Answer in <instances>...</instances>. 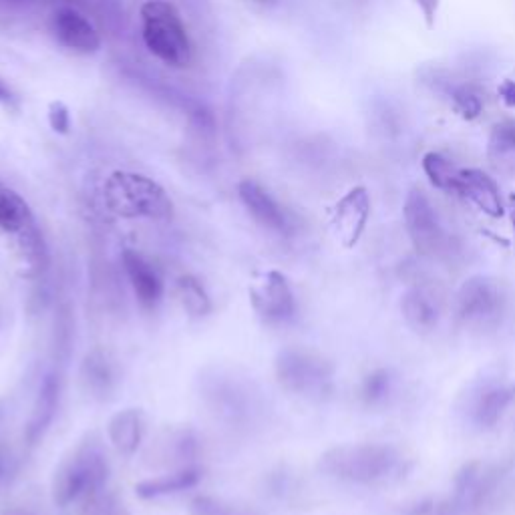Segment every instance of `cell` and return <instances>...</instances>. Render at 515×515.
<instances>
[{"instance_id": "cell-19", "label": "cell", "mask_w": 515, "mask_h": 515, "mask_svg": "<svg viewBox=\"0 0 515 515\" xmlns=\"http://www.w3.org/2000/svg\"><path fill=\"white\" fill-rule=\"evenodd\" d=\"M153 459H161L165 465L190 467L198 457V439L192 431H167L151 447Z\"/></svg>"}, {"instance_id": "cell-28", "label": "cell", "mask_w": 515, "mask_h": 515, "mask_svg": "<svg viewBox=\"0 0 515 515\" xmlns=\"http://www.w3.org/2000/svg\"><path fill=\"white\" fill-rule=\"evenodd\" d=\"M178 298L184 310L192 316H206L212 310L210 296L196 276L186 274L178 280Z\"/></svg>"}, {"instance_id": "cell-18", "label": "cell", "mask_w": 515, "mask_h": 515, "mask_svg": "<svg viewBox=\"0 0 515 515\" xmlns=\"http://www.w3.org/2000/svg\"><path fill=\"white\" fill-rule=\"evenodd\" d=\"M79 379L87 395L107 399L117 385V365L107 351L93 349L81 363Z\"/></svg>"}, {"instance_id": "cell-24", "label": "cell", "mask_w": 515, "mask_h": 515, "mask_svg": "<svg viewBox=\"0 0 515 515\" xmlns=\"http://www.w3.org/2000/svg\"><path fill=\"white\" fill-rule=\"evenodd\" d=\"M513 399L511 387H491L485 389L473 407V419L479 427H493L503 417L505 409Z\"/></svg>"}, {"instance_id": "cell-13", "label": "cell", "mask_w": 515, "mask_h": 515, "mask_svg": "<svg viewBox=\"0 0 515 515\" xmlns=\"http://www.w3.org/2000/svg\"><path fill=\"white\" fill-rule=\"evenodd\" d=\"M252 304L260 316L272 322L288 320L296 310L290 284L280 272H268L262 282L252 288Z\"/></svg>"}, {"instance_id": "cell-33", "label": "cell", "mask_w": 515, "mask_h": 515, "mask_svg": "<svg viewBox=\"0 0 515 515\" xmlns=\"http://www.w3.org/2000/svg\"><path fill=\"white\" fill-rule=\"evenodd\" d=\"M415 7L421 11L423 21L429 29L435 27L437 15H439V7H441V0H413Z\"/></svg>"}, {"instance_id": "cell-4", "label": "cell", "mask_w": 515, "mask_h": 515, "mask_svg": "<svg viewBox=\"0 0 515 515\" xmlns=\"http://www.w3.org/2000/svg\"><path fill=\"white\" fill-rule=\"evenodd\" d=\"M143 43L161 63L184 69L192 63V43L178 9L167 0H147L141 7Z\"/></svg>"}, {"instance_id": "cell-7", "label": "cell", "mask_w": 515, "mask_h": 515, "mask_svg": "<svg viewBox=\"0 0 515 515\" xmlns=\"http://www.w3.org/2000/svg\"><path fill=\"white\" fill-rule=\"evenodd\" d=\"M276 379L294 395L322 397L328 393L334 377V367L320 353L308 349H284L276 357Z\"/></svg>"}, {"instance_id": "cell-5", "label": "cell", "mask_w": 515, "mask_h": 515, "mask_svg": "<svg viewBox=\"0 0 515 515\" xmlns=\"http://www.w3.org/2000/svg\"><path fill=\"white\" fill-rule=\"evenodd\" d=\"M103 196L109 210L123 218L167 220L174 214V204L165 190L151 178L131 171L111 174L105 182Z\"/></svg>"}, {"instance_id": "cell-39", "label": "cell", "mask_w": 515, "mask_h": 515, "mask_svg": "<svg viewBox=\"0 0 515 515\" xmlns=\"http://www.w3.org/2000/svg\"><path fill=\"white\" fill-rule=\"evenodd\" d=\"M5 415H7V401L0 399V423H3Z\"/></svg>"}, {"instance_id": "cell-26", "label": "cell", "mask_w": 515, "mask_h": 515, "mask_svg": "<svg viewBox=\"0 0 515 515\" xmlns=\"http://www.w3.org/2000/svg\"><path fill=\"white\" fill-rule=\"evenodd\" d=\"M487 153L495 165L515 167V119H503L491 127Z\"/></svg>"}, {"instance_id": "cell-1", "label": "cell", "mask_w": 515, "mask_h": 515, "mask_svg": "<svg viewBox=\"0 0 515 515\" xmlns=\"http://www.w3.org/2000/svg\"><path fill=\"white\" fill-rule=\"evenodd\" d=\"M200 397L208 413L230 429H250L262 413L258 387L234 371H206L200 379Z\"/></svg>"}, {"instance_id": "cell-2", "label": "cell", "mask_w": 515, "mask_h": 515, "mask_svg": "<svg viewBox=\"0 0 515 515\" xmlns=\"http://www.w3.org/2000/svg\"><path fill=\"white\" fill-rule=\"evenodd\" d=\"M109 477L107 453L97 435H87L53 477V501L67 507L103 491Z\"/></svg>"}, {"instance_id": "cell-23", "label": "cell", "mask_w": 515, "mask_h": 515, "mask_svg": "<svg viewBox=\"0 0 515 515\" xmlns=\"http://www.w3.org/2000/svg\"><path fill=\"white\" fill-rule=\"evenodd\" d=\"M401 312L407 324L417 332H429L439 322V310L435 302L421 288L405 292L401 300Z\"/></svg>"}, {"instance_id": "cell-3", "label": "cell", "mask_w": 515, "mask_h": 515, "mask_svg": "<svg viewBox=\"0 0 515 515\" xmlns=\"http://www.w3.org/2000/svg\"><path fill=\"white\" fill-rule=\"evenodd\" d=\"M401 465V453L391 445L361 443L338 445L322 453L318 469L334 479L351 483H377L391 477Z\"/></svg>"}, {"instance_id": "cell-10", "label": "cell", "mask_w": 515, "mask_h": 515, "mask_svg": "<svg viewBox=\"0 0 515 515\" xmlns=\"http://www.w3.org/2000/svg\"><path fill=\"white\" fill-rule=\"evenodd\" d=\"M371 218V196L367 188H353L342 196L332 212V228L342 246L353 248L359 244Z\"/></svg>"}, {"instance_id": "cell-25", "label": "cell", "mask_w": 515, "mask_h": 515, "mask_svg": "<svg viewBox=\"0 0 515 515\" xmlns=\"http://www.w3.org/2000/svg\"><path fill=\"white\" fill-rule=\"evenodd\" d=\"M439 93H443L451 107L463 117V119H477L483 111V99L481 93L469 85V83H451V79L437 81Z\"/></svg>"}, {"instance_id": "cell-31", "label": "cell", "mask_w": 515, "mask_h": 515, "mask_svg": "<svg viewBox=\"0 0 515 515\" xmlns=\"http://www.w3.org/2000/svg\"><path fill=\"white\" fill-rule=\"evenodd\" d=\"M83 515H127V511L115 495L99 491L85 499Z\"/></svg>"}, {"instance_id": "cell-21", "label": "cell", "mask_w": 515, "mask_h": 515, "mask_svg": "<svg viewBox=\"0 0 515 515\" xmlns=\"http://www.w3.org/2000/svg\"><path fill=\"white\" fill-rule=\"evenodd\" d=\"M200 479H202V471L198 467L190 465V467H180V469L169 471L165 475L141 481V483H137L135 491L143 499H153V497H163V495L192 489L200 483Z\"/></svg>"}, {"instance_id": "cell-20", "label": "cell", "mask_w": 515, "mask_h": 515, "mask_svg": "<svg viewBox=\"0 0 515 515\" xmlns=\"http://www.w3.org/2000/svg\"><path fill=\"white\" fill-rule=\"evenodd\" d=\"M109 441L123 457H133L143 439V415L137 409H125L117 413L107 427Z\"/></svg>"}, {"instance_id": "cell-17", "label": "cell", "mask_w": 515, "mask_h": 515, "mask_svg": "<svg viewBox=\"0 0 515 515\" xmlns=\"http://www.w3.org/2000/svg\"><path fill=\"white\" fill-rule=\"evenodd\" d=\"M121 262H123L125 276H127L139 304L149 310L155 308L161 298V292H163V284H161V278H159V272L155 270V266L147 258H143L141 254H137L133 250H125L121 256Z\"/></svg>"}, {"instance_id": "cell-30", "label": "cell", "mask_w": 515, "mask_h": 515, "mask_svg": "<svg viewBox=\"0 0 515 515\" xmlns=\"http://www.w3.org/2000/svg\"><path fill=\"white\" fill-rule=\"evenodd\" d=\"M192 515H254V511L216 497H198L192 503Z\"/></svg>"}, {"instance_id": "cell-35", "label": "cell", "mask_w": 515, "mask_h": 515, "mask_svg": "<svg viewBox=\"0 0 515 515\" xmlns=\"http://www.w3.org/2000/svg\"><path fill=\"white\" fill-rule=\"evenodd\" d=\"M499 97L507 107H515V81H505L499 87Z\"/></svg>"}, {"instance_id": "cell-12", "label": "cell", "mask_w": 515, "mask_h": 515, "mask_svg": "<svg viewBox=\"0 0 515 515\" xmlns=\"http://www.w3.org/2000/svg\"><path fill=\"white\" fill-rule=\"evenodd\" d=\"M240 200L244 208L250 212V216L266 230L276 234H290L292 232V220L288 212L270 196L268 190H264L254 180H244L238 186Z\"/></svg>"}, {"instance_id": "cell-8", "label": "cell", "mask_w": 515, "mask_h": 515, "mask_svg": "<svg viewBox=\"0 0 515 515\" xmlns=\"http://www.w3.org/2000/svg\"><path fill=\"white\" fill-rule=\"evenodd\" d=\"M405 228L415 250L425 258H445L453 252V240L443 228L431 200L421 190H411L403 208Z\"/></svg>"}, {"instance_id": "cell-6", "label": "cell", "mask_w": 515, "mask_h": 515, "mask_svg": "<svg viewBox=\"0 0 515 515\" xmlns=\"http://www.w3.org/2000/svg\"><path fill=\"white\" fill-rule=\"evenodd\" d=\"M0 232L9 236L33 270L47 266V244L29 204L0 182Z\"/></svg>"}, {"instance_id": "cell-29", "label": "cell", "mask_w": 515, "mask_h": 515, "mask_svg": "<svg viewBox=\"0 0 515 515\" xmlns=\"http://www.w3.org/2000/svg\"><path fill=\"white\" fill-rule=\"evenodd\" d=\"M391 387H393L391 373L387 369H375L361 383V399L367 405H379L389 397Z\"/></svg>"}, {"instance_id": "cell-15", "label": "cell", "mask_w": 515, "mask_h": 515, "mask_svg": "<svg viewBox=\"0 0 515 515\" xmlns=\"http://www.w3.org/2000/svg\"><path fill=\"white\" fill-rule=\"evenodd\" d=\"M59 401H61V379L59 373H49L37 393V399L33 403L31 409V417L27 421L25 427V443L27 447H37L47 431L51 429L57 409H59Z\"/></svg>"}, {"instance_id": "cell-36", "label": "cell", "mask_w": 515, "mask_h": 515, "mask_svg": "<svg viewBox=\"0 0 515 515\" xmlns=\"http://www.w3.org/2000/svg\"><path fill=\"white\" fill-rule=\"evenodd\" d=\"M0 103L9 105V107L15 105V95H13V91L3 81H0Z\"/></svg>"}, {"instance_id": "cell-27", "label": "cell", "mask_w": 515, "mask_h": 515, "mask_svg": "<svg viewBox=\"0 0 515 515\" xmlns=\"http://www.w3.org/2000/svg\"><path fill=\"white\" fill-rule=\"evenodd\" d=\"M423 171L425 176L429 178V182L443 192H453L457 194V186H459V167H455V163L451 159H447L441 153H427L423 157Z\"/></svg>"}, {"instance_id": "cell-9", "label": "cell", "mask_w": 515, "mask_h": 515, "mask_svg": "<svg viewBox=\"0 0 515 515\" xmlns=\"http://www.w3.org/2000/svg\"><path fill=\"white\" fill-rule=\"evenodd\" d=\"M503 290L497 280L473 276L465 280L457 292L455 312L463 324H485L503 312Z\"/></svg>"}, {"instance_id": "cell-22", "label": "cell", "mask_w": 515, "mask_h": 515, "mask_svg": "<svg viewBox=\"0 0 515 515\" xmlns=\"http://www.w3.org/2000/svg\"><path fill=\"white\" fill-rule=\"evenodd\" d=\"M75 347V312L73 306L63 300L53 318V334H51V355L53 361L63 367L69 363Z\"/></svg>"}, {"instance_id": "cell-32", "label": "cell", "mask_w": 515, "mask_h": 515, "mask_svg": "<svg viewBox=\"0 0 515 515\" xmlns=\"http://www.w3.org/2000/svg\"><path fill=\"white\" fill-rule=\"evenodd\" d=\"M49 125L59 135H67L71 131V111L63 101L49 103Z\"/></svg>"}, {"instance_id": "cell-37", "label": "cell", "mask_w": 515, "mask_h": 515, "mask_svg": "<svg viewBox=\"0 0 515 515\" xmlns=\"http://www.w3.org/2000/svg\"><path fill=\"white\" fill-rule=\"evenodd\" d=\"M507 214H509V220H511V226L515 230V194L509 196V202H507Z\"/></svg>"}, {"instance_id": "cell-16", "label": "cell", "mask_w": 515, "mask_h": 515, "mask_svg": "<svg viewBox=\"0 0 515 515\" xmlns=\"http://www.w3.org/2000/svg\"><path fill=\"white\" fill-rule=\"evenodd\" d=\"M457 194L469 200L475 208H479L489 218H501L505 212L501 194L491 176L477 167H467L459 171Z\"/></svg>"}, {"instance_id": "cell-34", "label": "cell", "mask_w": 515, "mask_h": 515, "mask_svg": "<svg viewBox=\"0 0 515 515\" xmlns=\"http://www.w3.org/2000/svg\"><path fill=\"white\" fill-rule=\"evenodd\" d=\"M11 473H13L11 447L5 441H0V489H3L5 483L11 479Z\"/></svg>"}, {"instance_id": "cell-38", "label": "cell", "mask_w": 515, "mask_h": 515, "mask_svg": "<svg viewBox=\"0 0 515 515\" xmlns=\"http://www.w3.org/2000/svg\"><path fill=\"white\" fill-rule=\"evenodd\" d=\"M0 515H35V513H31V511L25 509V507H9V509H5Z\"/></svg>"}, {"instance_id": "cell-11", "label": "cell", "mask_w": 515, "mask_h": 515, "mask_svg": "<svg viewBox=\"0 0 515 515\" xmlns=\"http://www.w3.org/2000/svg\"><path fill=\"white\" fill-rule=\"evenodd\" d=\"M499 479V471L495 467L483 463H469L461 469L455 479V493L449 499L453 507V515L467 513L469 509H477L487 495L495 489Z\"/></svg>"}, {"instance_id": "cell-40", "label": "cell", "mask_w": 515, "mask_h": 515, "mask_svg": "<svg viewBox=\"0 0 515 515\" xmlns=\"http://www.w3.org/2000/svg\"><path fill=\"white\" fill-rule=\"evenodd\" d=\"M256 3H262V5H266V3H272V0H256Z\"/></svg>"}, {"instance_id": "cell-14", "label": "cell", "mask_w": 515, "mask_h": 515, "mask_svg": "<svg viewBox=\"0 0 515 515\" xmlns=\"http://www.w3.org/2000/svg\"><path fill=\"white\" fill-rule=\"evenodd\" d=\"M53 29L57 41L75 53L91 55L101 49V37L97 29L77 9H59L53 17Z\"/></svg>"}]
</instances>
